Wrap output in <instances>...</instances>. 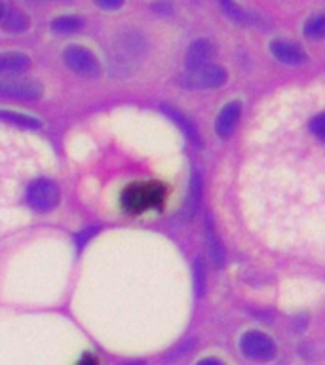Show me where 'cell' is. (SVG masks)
<instances>
[{"label":"cell","instance_id":"1","mask_svg":"<svg viewBox=\"0 0 325 365\" xmlns=\"http://www.w3.org/2000/svg\"><path fill=\"white\" fill-rule=\"evenodd\" d=\"M165 187L162 182L148 181V182H135L124 190L122 194V205L130 213H141L150 207H156L165 200Z\"/></svg>","mask_w":325,"mask_h":365},{"label":"cell","instance_id":"2","mask_svg":"<svg viewBox=\"0 0 325 365\" xmlns=\"http://www.w3.org/2000/svg\"><path fill=\"white\" fill-rule=\"evenodd\" d=\"M228 74L221 65L215 63H207L202 67L188 68L187 73L179 76V84L188 90H213V88H221L227 82Z\"/></svg>","mask_w":325,"mask_h":365},{"label":"cell","instance_id":"3","mask_svg":"<svg viewBox=\"0 0 325 365\" xmlns=\"http://www.w3.org/2000/svg\"><path fill=\"white\" fill-rule=\"evenodd\" d=\"M25 198L34 211L46 213V211L56 210L59 200H61V190L51 179L42 177V179H36L29 185Z\"/></svg>","mask_w":325,"mask_h":365},{"label":"cell","instance_id":"4","mask_svg":"<svg viewBox=\"0 0 325 365\" xmlns=\"http://www.w3.org/2000/svg\"><path fill=\"white\" fill-rule=\"evenodd\" d=\"M63 61L73 73L86 76V78H93L101 73V63H99L97 56L84 46H68L67 50L63 51Z\"/></svg>","mask_w":325,"mask_h":365},{"label":"cell","instance_id":"5","mask_svg":"<svg viewBox=\"0 0 325 365\" xmlns=\"http://www.w3.org/2000/svg\"><path fill=\"white\" fill-rule=\"evenodd\" d=\"M239 350L245 358L255 359V361H270L276 358L278 346L276 342L261 331H247L239 339Z\"/></svg>","mask_w":325,"mask_h":365},{"label":"cell","instance_id":"6","mask_svg":"<svg viewBox=\"0 0 325 365\" xmlns=\"http://www.w3.org/2000/svg\"><path fill=\"white\" fill-rule=\"evenodd\" d=\"M42 86L36 80L4 78L0 80V97L11 101H34L42 97Z\"/></svg>","mask_w":325,"mask_h":365},{"label":"cell","instance_id":"7","mask_svg":"<svg viewBox=\"0 0 325 365\" xmlns=\"http://www.w3.org/2000/svg\"><path fill=\"white\" fill-rule=\"evenodd\" d=\"M270 53L274 59L284 63L287 67H299L308 61L306 51L302 50L299 44H293L289 40H272L270 42Z\"/></svg>","mask_w":325,"mask_h":365},{"label":"cell","instance_id":"8","mask_svg":"<svg viewBox=\"0 0 325 365\" xmlns=\"http://www.w3.org/2000/svg\"><path fill=\"white\" fill-rule=\"evenodd\" d=\"M239 116H242V103L239 101H230L227 103L222 110L217 116L215 122V131L217 135L221 137V139H228V137L232 135L234 130H236V125L239 122Z\"/></svg>","mask_w":325,"mask_h":365},{"label":"cell","instance_id":"9","mask_svg":"<svg viewBox=\"0 0 325 365\" xmlns=\"http://www.w3.org/2000/svg\"><path fill=\"white\" fill-rule=\"evenodd\" d=\"M215 57V46L207 38H198L194 40L192 44L188 46L187 51V67L196 68L202 65L211 63V59Z\"/></svg>","mask_w":325,"mask_h":365},{"label":"cell","instance_id":"10","mask_svg":"<svg viewBox=\"0 0 325 365\" xmlns=\"http://www.w3.org/2000/svg\"><path fill=\"white\" fill-rule=\"evenodd\" d=\"M31 67V57L21 51H2L0 53V74H21Z\"/></svg>","mask_w":325,"mask_h":365},{"label":"cell","instance_id":"11","mask_svg":"<svg viewBox=\"0 0 325 365\" xmlns=\"http://www.w3.org/2000/svg\"><path fill=\"white\" fill-rule=\"evenodd\" d=\"M2 29H4L6 33H11V34H19V33H25L31 25L29 21V17L19 10H6L4 17H2Z\"/></svg>","mask_w":325,"mask_h":365},{"label":"cell","instance_id":"12","mask_svg":"<svg viewBox=\"0 0 325 365\" xmlns=\"http://www.w3.org/2000/svg\"><path fill=\"white\" fill-rule=\"evenodd\" d=\"M0 122H8V124H14L17 128H27V130H36L42 125L40 120L34 118V116L16 113V110H4V108H0Z\"/></svg>","mask_w":325,"mask_h":365},{"label":"cell","instance_id":"13","mask_svg":"<svg viewBox=\"0 0 325 365\" xmlns=\"http://www.w3.org/2000/svg\"><path fill=\"white\" fill-rule=\"evenodd\" d=\"M219 6H221L222 14L230 19V21H236V23H249L251 17L249 14L242 8V6L236 2V0H217Z\"/></svg>","mask_w":325,"mask_h":365},{"label":"cell","instance_id":"14","mask_svg":"<svg viewBox=\"0 0 325 365\" xmlns=\"http://www.w3.org/2000/svg\"><path fill=\"white\" fill-rule=\"evenodd\" d=\"M304 36L308 40H321L325 36V16L316 14L304 23Z\"/></svg>","mask_w":325,"mask_h":365},{"label":"cell","instance_id":"15","mask_svg":"<svg viewBox=\"0 0 325 365\" xmlns=\"http://www.w3.org/2000/svg\"><path fill=\"white\" fill-rule=\"evenodd\" d=\"M80 27H82V19H78V17L74 16H61L51 21V29L59 34L76 33Z\"/></svg>","mask_w":325,"mask_h":365},{"label":"cell","instance_id":"16","mask_svg":"<svg viewBox=\"0 0 325 365\" xmlns=\"http://www.w3.org/2000/svg\"><path fill=\"white\" fill-rule=\"evenodd\" d=\"M207 242H210V251L211 257H213V262H215L217 267H222V262H225V250H222L221 240L215 234L213 227H211V222L207 225Z\"/></svg>","mask_w":325,"mask_h":365},{"label":"cell","instance_id":"17","mask_svg":"<svg viewBox=\"0 0 325 365\" xmlns=\"http://www.w3.org/2000/svg\"><path fill=\"white\" fill-rule=\"evenodd\" d=\"M164 110L167 114H170L171 118L175 120L177 124L181 125L182 131H185V133H188V137H190V139H192L194 143H198V133H196V130H194V128H192V124H190V122H188V120L185 118V116H182L181 113H179V110H175V108H170V107H167V105H164Z\"/></svg>","mask_w":325,"mask_h":365},{"label":"cell","instance_id":"18","mask_svg":"<svg viewBox=\"0 0 325 365\" xmlns=\"http://www.w3.org/2000/svg\"><path fill=\"white\" fill-rule=\"evenodd\" d=\"M310 131H312L314 135L318 137V139H324L325 137V116L321 113L316 114L312 120H310Z\"/></svg>","mask_w":325,"mask_h":365},{"label":"cell","instance_id":"19","mask_svg":"<svg viewBox=\"0 0 325 365\" xmlns=\"http://www.w3.org/2000/svg\"><path fill=\"white\" fill-rule=\"evenodd\" d=\"M99 8H103V10H118V8H122L124 6L125 0H93Z\"/></svg>","mask_w":325,"mask_h":365},{"label":"cell","instance_id":"20","mask_svg":"<svg viewBox=\"0 0 325 365\" xmlns=\"http://www.w3.org/2000/svg\"><path fill=\"white\" fill-rule=\"evenodd\" d=\"M76 365H99L97 364V359L93 358V356H86V358H82Z\"/></svg>","mask_w":325,"mask_h":365},{"label":"cell","instance_id":"21","mask_svg":"<svg viewBox=\"0 0 325 365\" xmlns=\"http://www.w3.org/2000/svg\"><path fill=\"white\" fill-rule=\"evenodd\" d=\"M198 365H225V364L215 358H205V359H202V361H198Z\"/></svg>","mask_w":325,"mask_h":365},{"label":"cell","instance_id":"22","mask_svg":"<svg viewBox=\"0 0 325 365\" xmlns=\"http://www.w3.org/2000/svg\"><path fill=\"white\" fill-rule=\"evenodd\" d=\"M4 14H6V6H4V2L0 0V21H2V17H4Z\"/></svg>","mask_w":325,"mask_h":365},{"label":"cell","instance_id":"23","mask_svg":"<svg viewBox=\"0 0 325 365\" xmlns=\"http://www.w3.org/2000/svg\"><path fill=\"white\" fill-rule=\"evenodd\" d=\"M125 365H128V364H125ZM130 365H143V364H141V361H135V364H130Z\"/></svg>","mask_w":325,"mask_h":365}]
</instances>
